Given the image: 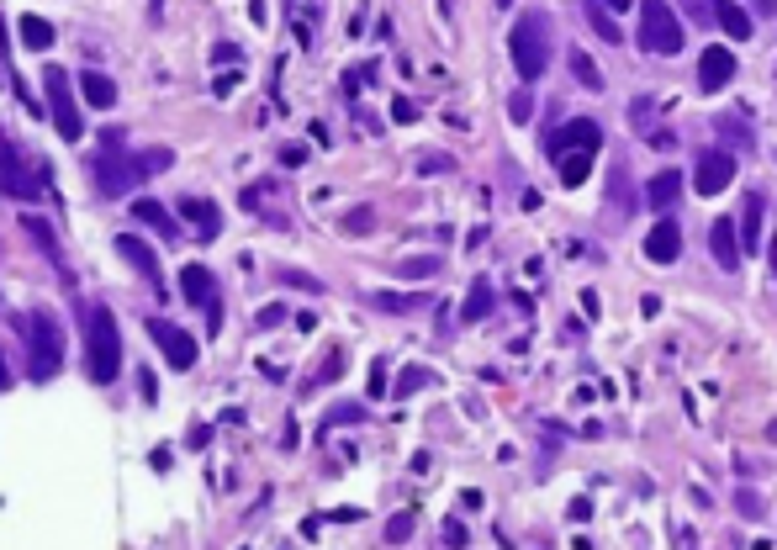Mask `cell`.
Segmentation results:
<instances>
[{
    "instance_id": "6da1fadb",
    "label": "cell",
    "mask_w": 777,
    "mask_h": 550,
    "mask_svg": "<svg viewBox=\"0 0 777 550\" xmlns=\"http://www.w3.org/2000/svg\"><path fill=\"white\" fill-rule=\"evenodd\" d=\"M598 143H603V133H598V122H587V117L566 122L561 133L550 138V159H555L561 186H582L587 170H592V154H598Z\"/></svg>"
},
{
    "instance_id": "7a4b0ae2",
    "label": "cell",
    "mask_w": 777,
    "mask_h": 550,
    "mask_svg": "<svg viewBox=\"0 0 777 550\" xmlns=\"http://www.w3.org/2000/svg\"><path fill=\"white\" fill-rule=\"evenodd\" d=\"M508 53H513V69L518 80L534 85L550 69V16L545 11H524L508 32Z\"/></svg>"
},
{
    "instance_id": "3957f363",
    "label": "cell",
    "mask_w": 777,
    "mask_h": 550,
    "mask_svg": "<svg viewBox=\"0 0 777 550\" xmlns=\"http://www.w3.org/2000/svg\"><path fill=\"white\" fill-rule=\"evenodd\" d=\"M85 365H90V381H101V387L122 376V334L106 307L85 313Z\"/></svg>"
},
{
    "instance_id": "277c9868",
    "label": "cell",
    "mask_w": 777,
    "mask_h": 550,
    "mask_svg": "<svg viewBox=\"0 0 777 550\" xmlns=\"http://www.w3.org/2000/svg\"><path fill=\"white\" fill-rule=\"evenodd\" d=\"M27 334V365H32V381H53L64 365V328L53 323V313H32L27 323H16Z\"/></svg>"
},
{
    "instance_id": "5b68a950",
    "label": "cell",
    "mask_w": 777,
    "mask_h": 550,
    "mask_svg": "<svg viewBox=\"0 0 777 550\" xmlns=\"http://www.w3.org/2000/svg\"><path fill=\"white\" fill-rule=\"evenodd\" d=\"M682 27L666 0H640V48L645 53H661V59H672V53H682Z\"/></svg>"
},
{
    "instance_id": "8992f818",
    "label": "cell",
    "mask_w": 777,
    "mask_h": 550,
    "mask_svg": "<svg viewBox=\"0 0 777 550\" xmlns=\"http://www.w3.org/2000/svg\"><path fill=\"white\" fill-rule=\"evenodd\" d=\"M148 339L164 350V365H170V371H191V365L201 360V344L185 334V328H175L170 318H148Z\"/></svg>"
},
{
    "instance_id": "52a82bcc",
    "label": "cell",
    "mask_w": 777,
    "mask_h": 550,
    "mask_svg": "<svg viewBox=\"0 0 777 550\" xmlns=\"http://www.w3.org/2000/svg\"><path fill=\"white\" fill-rule=\"evenodd\" d=\"M48 117H53V127H59L64 143H74V138L85 133V122H80V112H74V101H69L64 69H48Z\"/></svg>"
},
{
    "instance_id": "ba28073f",
    "label": "cell",
    "mask_w": 777,
    "mask_h": 550,
    "mask_svg": "<svg viewBox=\"0 0 777 550\" xmlns=\"http://www.w3.org/2000/svg\"><path fill=\"white\" fill-rule=\"evenodd\" d=\"M96 180H101V191L106 196H127L143 180V159H127V154H106L96 164Z\"/></svg>"
},
{
    "instance_id": "9c48e42d",
    "label": "cell",
    "mask_w": 777,
    "mask_h": 550,
    "mask_svg": "<svg viewBox=\"0 0 777 550\" xmlns=\"http://www.w3.org/2000/svg\"><path fill=\"white\" fill-rule=\"evenodd\" d=\"M698 196H719L735 180V154L730 149H709V154H698Z\"/></svg>"
},
{
    "instance_id": "30bf717a",
    "label": "cell",
    "mask_w": 777,
    "mask_h": 550,
    "mask_svg": "<svg viewBox=\"0 0 777 550\" xmlns=\"http://www.w3.org/2000/svg\"><path fill=\"white\" fill-rule=\"evenodd\" d=\"M180 297L191 302V307H207V318L217 328V297H212V275L201 270V265H185L180 270Z\"/></svg>"
},
{
    "instance_id": "8fae6325",
    "label": "cell",
    "mask_w": 777,
    "mask_h": 550,
    "mask_svg": "<svg viewBox=\"0 0 777 550\" xmlns=\"http://www.w3.org/2000/svg\"><path fill=\"white\" fill-rule=\"evenodd\" d=\"M735 80V59H730V48H709L698 59V90H725Z\"/></svg>"
},
{
    "instance_id": "7c38bea8",
    "label": "cell",
    "mask_w": 777,
    "mask_h": 550,
    "mask_svg": "<svg viewBox=\"0 0 777 550\" xmlns=\"http://www.w3.org/2000/svg\"><path fill=\"white\" fill-rule=\"evenodd\" d=\"M709 249H714V260H719V270H740V238H735V223L730 217H719V223L709 228Z\"/></svg>"
},
{
    "instance_id": "4fadbf2b",
    "label": "cell",
    "mask_w": 777,
    "mask_h": 550,
    "mask_svg": "<svg viewBox=\"0 0 777 550\" xmlns=\"http://www.w3.org/2000/svg\"><path fill=\"white\" fill-rule=\"evenodd\" d=\"M645 254H651L656 265H672L677 254H682V228H677V223H666V217H661V223L651 228V238H645Z\"/></svg>"
},
{
    "instance_id": "5bb4252c",
    "label": "cell",
    "mask_w": 777,
    "mask_h": 550,
    "mask_svg": "<svg viewBox=\"0 0 777 550\" xmlns=\"http://www.w3.org/2000/svg\"><path fill=\"white\" fill-rule=\"evenodd\" d=\"M133 217H138V223H148V228H154V233L164 238V244H175V238H180V223H175V217L159 207L154 196H138V201H133Z\"/></svg>"
},
{
    "instance_id": "9a60e30c",
    "label": "cell",
    "mask_w": 777,
    "mask_h": 550,
    "mask_svg": "<svg viewBox=\"0 0 777 550\" xmlns=\"http://www.w3.org/2000/svg\"><path fill=\"white\" fill-rule=\"evenodd\" d=\"M709 11H714V22L725 27V38H740V43H746L751 32H756V27H751V11H746V6H735V0H714Z\"/></svg>"
},
{
    "instance_id": "2e32d148",
    "label": "cell",
    "mask_w": 777,
    "mask_h": 550,
    "mask_svg": "<svg viewBox=\"0 0 777 550\" xmlns=\"http://www.w3.org/2000/svg\"><path fill=\"white\" fill-rule=\"evenodd\" d=\"M117 254H122V260H127V265H133V270L143 275L148 286H159V260H154V254H148V249L138 244L133 233H122V238H117Z\"/></svg>"
},
{
    "instance_id": "e0dca14e",
    "label": "cell",
    "mask_w": 777,
    "mask_h": 550,
    "mask_svg": "<svg viewBox=\"0 0 777 550\" xmlns=\"http://www.w3.org/2000/svg\"><path fill=\"white\" fill-rule=\"evenodd\" d=\"M180 212H185V223H196V228H201V244H212V238H217V228H222V217H217V207H212V201H201V196H185V201H180Z\"/></svg>"
},
{
    "instance_id": "ac0fdd59",
    "label": "cell",
    "mask_w": 777,
    "mask_h": 550,
    "mask_svg": "<svg viewBox=\"0 0 777 550\" xmlns=\"http://www.w3.org/2000/svg\"><path fill=\"white\" fill-rule=\"evenodd\" d=\"M80 90H85V101L96 106V112H106V106L117 101V85H111V75H101V69H85V75H80Z\"/></svg>"
},
{
    "instance_id": "d6986e66",
    "label": "cell",
    "mask_w": 777,
    "mask_h": 550,
    "mask_svg": "<svg viewBox=\"0 0 777 550\" xmlns=\"http://www.w3.org/2000/svg\"><path fill=\"white\" fill-rule=\"evenodd\" d=\"M677 196H682V175H677V170H661V175L651 180V186H645V201H651L656 212H666Z\"/></svg>"
},
{
    "instance_id": "ffe728a7",
    "label": "cell",
    "mask_w": 777,
    "mask_h": 550,
    "mask_svg": "<svg viewBox=\"0 0 777 550\" xmlns=\"http://www.w3.org/2000/svg\"><path fill=\"white\" fill-rule=\"evenodd\" d=\"M740 249H762V196H746V228H740Z\"/></svg>"
},
{
    "instance_id": "44dd1931",
    "label": "cell",
    "mask_w": 777,
    "mask_h": 550,
    "mask_svg": "<svg viewBox=\"0 0 777 550\" xmlns=\"http://www.w3.org/2000/svg\"><path fill=\"white\" fill-rule=\"evenodd\" d=\"M16 32H22V43H27V48H37V53L53 48V27L43 22V16H16Z\"/></svg>"
},
{
    "instance_id": "7402d4cb",
    "label": "cell",
    "mask_w": 777,
    "mask_h": 550,
    "mask_svg": "<svg viewBox=\"0 0 777 550\" xmlns=\"http://www.w3.org/2000/svg\"><path fill=\"white\" fill-rule=\"evenodd\" d=\"M487 307H492V286L487 281H471V297H466V307H460V323H481Z\"/></svg>"
},
{
    "instance_id": "603a6c76",
    "label": "cell",
    "mask_w": 777,
    "mask_h": 550,
    "mask_svg": "<svg viewBox=\"0 0 777 550\" xmlns=\"http://www.w3.org/2000/svg\"><path fill=\"white\" fill-rule=\"evenodd\" d=\"M587 16H592V32H598L603 43H619V27H614V16L603 11V0H592V6H587Z\"/></svg>"
},
{
    "instance_id": "cb8c5ba5",
    "label": "cell",
    "mask_w": 777,
    "mask_h": 550,
    "mask_svg": "<svg viewBox=\"0 0 777 550\" xmlns=\"http://www.w3.org/2000/svg\"><path fill=\"white\" fill-rule=\"evenodd\" d=\"M571 69H577V80H582L587 90H603V75H598V64H592L587 53H571Z\"/></svg>"
},
{
    "instance_id": "d4e9b609",
    "label": "cell",
    "mask_w": 777,
    "mask_h": 550,
    "mask_svg": "<svg viewBox=\"0 0 777 550\" xmlns=\"http://www.w3.org/2000/svg\"><path fill=\"white\" fill-rule=\"evenodd\" d=\"M376 302L386 307V313H413V307H418V297H397V291H381Z\"/></svg>"
},
{
    "instance_id": "484cf974",
    "label": "cell",
    "mask_w": 777,
    "mask_h": 550,
    "mask_svg": "<svg viewBox=\"0 0 777 550\" xmlns=\"http://www.w3.org/2000/svg\"><path fill=\"white\" fill-rule=\"evenodd\" d=\"M508 112H513V122H529V117H534V101H529V90H518V96L508 101Z\"/></svg>"
},
{
    "instance_id": "4316f807",
    "label": "cell",
    "mask_w": 777,
    "mask_h": 550,
    "mask_svg": "<svg viewBox=\"0 0 777 550\" xmlns=\"http://www.w3.org/2000/svg\"><path fill=\"white\" fill-rule=\"evenodd\" d=\"M429 381H434L429 371H407V376L397 381V397H407V392H418V387H429Z\"/></svg>"
},
{
    "instance_id": "83f0119b",
    "label": "cell",
    "mask_w": 777,
    "mask_h": 550,
    "mask_svg": "<svg viewBox=\"0 0 777 550\" xmlns=\"http://www.w3.org/2000/svg\"><path fill=\"white\" fill-rule=\"evenodd\" d=\"M439 270V260H407L402 265V281H418V275H434Z\"/></svg>"
},
{
    "instance_id": "f1b7e54d",
    "label": "cell",
    "mask_w": 777,
    "mask_h": 550,
    "mask_svg": "<svg viewBox=\"0 0 777 550\" xmlns=\"http://www.w3.org/2000/svg\"><path fill=\"white\" fill-rule=\"evenodd\" d=\"M407 529H413V519H407V513H402V519H392V524H386V540H392V545H402V540H407Z\"/></svg>"
},
{
    "instance_id": "f546056e",
    "label": "cell",
    "mask_w": 777,
    "mask_h": 550,
    "mask_svg": "<svg viewBox=\"0 0 777 550\" xmlns=\"http://www.w3.org/2000/svg\"><path fill=\"white\" fill-rule=\"evenodd\" d=\"M444 545H466V524L460 519H444Z\"/></svg>"
},
{
    "instance_id": "4dcf8cb0",
    "label": "cell",
    "mask_w": 777,
    "mask_h": 550,
    "mask_svg": "<svg viewBox=\"0 0 777 550\" xmlns=\"http://www.w3.org/2000/svg\"><path fill=\"white\" fill-rule=\"evenodd\" d=\"M413 117H418V112H413V101H402V96H397V101H392V122H413Z\"/></svg>"
},
{
    "instance_id": "1f68e13d",
    "label": "cell",
    "mask_w": 777,
    "mask_h": 550,
    "mask_svg": "<svg viewBox=\"0 0 777 550\" xmlns=\"http://www.w3.org/2000/svg\"><path fill=\"white\" fill-rule=\"evenodd\" d=\"M307 159V149H302V143H286V149H281V164H291V170H296V164H302Z\"/></svg>"
},
{
    "instance_id": "d6a6232c",
    "label": "cell",
    "mask_w": 777,
    "mask_h": 550,
    "mask_svg": "<svg viewBox=\"0 0 777 550\" xmlns=\"http://www.w3.org/2000/svg\"><path fill=\"white\" fill-rule=\"evenodd\" d=\"M418 170H423V175H439V170H450V159H434V154H429V159L418 164Z\"/></svg>"
},
{
    "instance_id": "836d02e7",
    "label": "cell",
    "mask_w": 777,
    "mask_h": 550,
    "mask_svg": "<svg viewBox=\"0 0 777 550\" xmlns=\"http://www.w3.org/2000/svg\"><path fill=\"white\" fill-rule=\"evenodd\" d=\"M286 313H281V307H265V313H259V328H275V323H281Z\"/></svg>"
},
{
    "instance_id": "e575fe53",
    "label": "cell",
    "mask_w": 777,
    "mask_h": 550,
    "mask_svg": "<svg viewBox=\"0 0 777 550\" xmlns=\"http://www.w3.org/2000/svg\"><path fill=\"white\" fill-rule=\"evenodd\" d=\"M381 392H386V371L376 365V371H370V397H381Z\"/></svg>"
},
{
    "instance_id": "d590c367",
    "label": "cell",
    "mask_w": 777,
    "mask_h": 550,
    "mask_svg": "<svg viewBox=\"0 0 777 550\" xmlns=\"http://www.w3.org/2000/svg\"><path fill=\"white\" fill-rule=\"evenodd\" d=\"M751 6H756V11H772V6H777V0H751Z\"/></svg>"
},
{
    "instance_id": "8d00e7d4",
    "label": "cell",
    "mask_w": 777,
    "mask_h": 550,
    "mask_svg": "<svg viewBox=\"0 0 777 550\" xmlns=\"http://www.w3.org/2000/svg\"><path fill=\"white\" fill-rule=\"evenodd\" d=\"M603 6H608V11H624V6H629V0H603Z\"/></svg>"
},
{
    "instance_id": "74e56055",
    "label": "cell",
    "mask_w": 777,
    "mask_h": 550,
    "mask_svg": "<svg viewBox=\"0 0 777 550\" xmlns=\"http://www.w3.org/2000/svg\"><path fill=\"white\" fill-rule=\"evenodd\" d=\"M772 275H777V238H772Z\"/></svg>"
},
{
    "instance_id": "f35d334b",
    "label": "cell",
    "mask_w": 777,
    "mask_h": 550,
    "mask_svg": "<svg viewBox=\"0 0 777 550\" xmlns=\"http://www.w3.org/2000/svg\"><path fill=\"white\" fill-rule=\"evenodd\" d=\"M503 6H508V0H503Z\"/></svg>"
}]
</instances>
